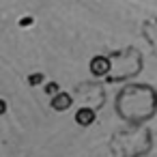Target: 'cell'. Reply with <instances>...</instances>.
I'll list each match as a JSON object with an SVG mask.
<instances>
[{
  "mask_svg": "<svg viewBox=\"0 0 157 157\" xmlns=\"http://www.w3.org/2000/svg\"><path fill=\"white\" fill-rule=\"evenodd\" d=\"M73 105V97L69 95V93H58V95H54L52 97V108L56 110V112H65V110H69Z\"/></svg>",
  "mask_w": 157,
  "mask_h": 157,
  "instance_id": "obj_1",
  "label": "cell"
},
{
  "mask_svg": "<svg viewBox=\"0 0 157 157\" xmlns=\"http://www.w3.org/2000/svg\"><path fill=\"white\" fill-rule=\"evenodd\" d=\"M75 123L80 127H90L95 123V110L93 108H80L75 112Z\"/></svg>",
  "mask_w": 157,
  "mask_h": 157,
  "instance_id": "obj_2",
  "label": "cell"
},
{
  "mask_svg": "<svg viewBox=\"0 0 157 157\" xmlns=\"http://www.w3.org/2000/svg\"><path fill=\"white\" fill-rule=\"evenodd\" d=\"M90 71H93V75H105L110 71V60L103 56H95L90 60Z\"/></svg>",
  "mask_w": 157,
  "mask_h": 157,
  "instance_id": "obj_3",
  "label": "cell"
},
{
  "mask_svg": "<svg viewBox=\"0 0 157 157\" xmlns=\"http://www.w3.org/2000/svg\"><path fill=\"white\" fill-rule=\"evenodd\" d=\"M43 82V73H30L28 75V84L30 86H37V84H41Z\"/></svg>",
  "mask_w": 157,
  "mask_h": 157,
  "instance_id": "obj_4",
  "label": "cell"
},
{
  "mask_svg": "<svg viewBox=\"0 0 157 157\" xmlns=\"http://www.w3.org/2000/svg\"><path fill=\"white\" fill-rule=\"evenodd\" d=\"M45 93H48V95H52V97H54V95H58V93H60V84L50 82V84L45 86Z\"/></svg>",
  "mask_w": 157,
  "mask_h": 157,
  "instance_id": "obj_5",
  "label": "cell"
},
{
  "mask_svg": "<svg viewBox=\"0 0 157 157\" xmlns=\"http://www.w3.org/2000/svg\"><path fill=\"white\" fill-rule=\"evenodd\" d=\"M33 22H35L33 17H24V20H20V26H30Z\"/></svg>",
  "mask_w": 157,
  "mask_h": 157,
  "instance_id": "obj_6",
  "label": "cell"
}]
</instances>
